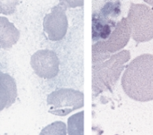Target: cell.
I'll list each match as a JSON object with an SVG mask.
<instances>
[{"label": "cell", "instance_id": "cell-1", "mask_svg": "<svg viewBox=\"0 0 153 135\" xmlns=\"http://www.w3.org/2000/svg\"><path fill=\"white\" fill-rule=\"evenodd\" d=\"M121 84L125 94L134 100H153V54L134 58L126 66Z\"/></svg>", "mask_w": 153, "mask_h": 135}, {"label": "cell", "instance_id": "cell-2", "mask_svg": "<svg viewBox=\"0 0 153 135\" xmlns=\"http://www.w3.org/2000/svg\"><path fill=\"white\" fill-rule=\"evenodd\" d=\"M130 58V51L124 50L107 58L92 62V88L95 95L114 87Z\"/></svg>", "mask_w": 153, "mask_h": 135}, {"label": "cell", "instance_id": "cell-3", "mask_svg": "<svg viewBox=\"0 0 153 135\" xmlns=\"http://www.w3.org/2000/svg\"><path fill=\"white\" fill-rule=\"evenodd\" d=\"M127 21L131 36L137 43L153 39V9L146 4L131 3Z\"/></svg>", "mask_w": 153, "mask_h": 135}, {"label": "cell", "instance_id": "cell-4", "mask_svg": "<svg viewBox=\"0 0 153 135\" xmlns=\"http://www.w3.org/2000/svg\"><path fill=\"white\" fill-rule=\"evenodd\" d=\"M131 38L127 18H122L106 39L95 43L92 46V62L108 58L128 44Z\"/></svg>", "mask_w": 153, "mask_h": 135}, {"label": "cell", "instance_id": "cell-5", "mask_svg": "<svg viewBox=\"0 0 153 135\" xmlns=\"http://www.w3.org/2000/svg\"><path fill=\"white\" fill-rule=\"evenodd\" d=\"M85 105L84 92L70 88L59 89L47 97L49 113L57 116H66Z\"/></svg>", "mask_w": 153, "mask_h": 135}, {"label": "cell", "instance_id": "cell-6", "mask_svg": "<svg viewBox=\"0 0 153 135\" xmlns=\"http://www.w3.org/2000/svg\"><path fill=\"white\" fill-rule=\"evenodd\" d=\"M66 7L58 4L44 19V31L48 39L51 41H59L65 36L68 29Z\"/></svg>", "mask_w": 153, "mask_h": 135}, {"label": "cell", "instance_id": "cell-7", "mask_svg": "<svg viewBox=\"0 0 153 135\" xmlns=\"http://www.w3.org/2000/svg\"><path fill=\"white\" fill-rule=\"evenodd\" d=\"M31 66L36 74L43 78H53L59 72V59L51 50H40L32 55Z\"/></svg>", "mask_w": 153, "mask_h": 135}, {"label": "cell", "instance_id": "cell-8", "mask_svg": "<svg viewBox=\"0 0 153 135\" xmlns=\"http://www.w3.org/2000/svg\"><path fill=\"white\" fill-rule=\"evenodd\" d=\"M17 97L15 80L8 74H0V111L9 107Z\"/></svg>", "mask_w": 153, "mask_h": 135}, {"label": "cell", "instance_id": "cell-9", "mask_svg": "<svg viewBox=\"0 0 153 135\" xmlns=\"http://www.w3.org/2000/svg\"><path fill=\"white\" fill-rule=\"evenodd\" d=\"M19 31L4 19L0 18V45L10 46L17 41Z\"/></svg>", "mask_w": 153, "mask_h": 135}, {"label": "cell", "instance_id": "cell-10", "mask_svg": "<svg viewBox=\"0 0 153 135\" xmlns=\"http://www.w3.org/2000/svg\"><path fill=\"white\" fill-rule=\"evenodd\" d=\"M84 112L71 116L68 119V134H84Z\"/></svg>", "mask_w": 153, "mask_h": 135}, {"label": "cell", "instance_id": "cell-11", "mask_svg": "<svg viewBox=\"0 0 153 135\" xmlns=\"http://www.w3.org/2000/svg\"><path fill=\"white\" fill-rule=\"evenodd\" d=\"M85 0H59V4L66 8H76L84 5Z\"/></svg>", "mask_w": 153, "mask_h": 135}, {"label": "cell", "instance_id": "cell-12", "mask_svg": "<svg viewBox=\"0 0 153 135\" xmlns=\"http://www.w3.org/2000/svg\"><path fill=\"white\" fill-rule=\"evenodd\" d=\"M146 4H150L151 6H152L153 7V0H143Z\"/></svg>", "mask_w": 153, "mask_h": 135}]
</instances>
